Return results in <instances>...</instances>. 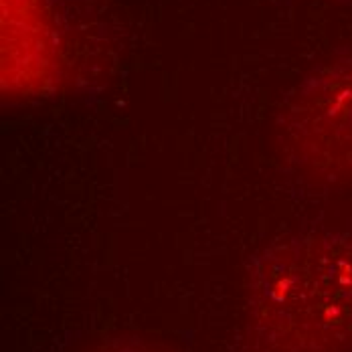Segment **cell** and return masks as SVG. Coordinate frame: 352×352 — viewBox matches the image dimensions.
Instances as JSON below:
<instances>
[{"instance_id":"1","label":"cell","mask_w":352,"mask_h":352,"mask_svg":"<svg viewBox=\"0 0 352 352\" xmlns=\"http://www.w3.org/2000/svg\"><path fill=\"white\" fill-rule=\"evenodd\" d=\"M241 352H352V231L306 227L253 255Z\"/></svg>"},{"instance_id":"4","label":"cell","mask_w":352,"mask_h":352,"mask_svg":"<svg viewBox=\"0 0 352 352\" xmlns=\"http://www.w3.org/2000/svg\"><path fill=\"white\" fill-rule=\"evenodd\" d=\"M336 2H352V0H336Z\"/></svg>"},{"instance_id":"3","label":"cell","mask_w":352,"mask_h":352,"mask_svg":"<svg viewBox=\"0 0 352 352\" xmlns=\"http://www.w3.org/2000/svg\"><path fill=\"white\" fill-rule=\"evenodd\" d=\"M94 352H164L152 344H146L142 340H134V338H120L113 342H107L104 346L96 349Z\"/></svg>"},{"instance_id":"2","label":"cell","mask_w":352,"mask_h":352,"mask_svg":"<svg viewBox=\"0 0 352 352\" xmlns=\"http://www.w3.org/2000/svg\"><path fill=\"white\" fill-rule=\"evenodd\" d=\"M283 162L320 186H352V51L328 59L285 100L276 122Z\"/></svg>"}]
</instances>
